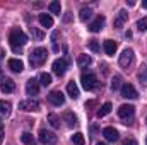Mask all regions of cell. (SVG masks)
I'll list each match as a JSON object with an SVG mask.
<instances>
[{"mask_svg": "<svg viewBox=\"0 0 147 145\" xmlns=\"http://www.w3.org/2000/svg\"><path fill=\"white\" fill-rule=\"evenodd\" d=\"M111 108H113V106H111V103H105V104L99 108V111H98V116H99V118H103V116L110 114V113H111Z\"/></svg>", "mask_w": 147, "mask_h": 145, "instance_id": "cell-26", "label": "cell"}, {"mask_svg": "<svg viewBox=\"0 0 147 145\" xmlns=\"http://www.w3.org/2000/svg\"><path fill=\"white\" fill-rule=\"evenodd\" d=\"M21 142H22V144H26V145H34V137H33L31 133H28V132H26V133H22V135H21Z\"/></svg>", "mask_w": 147, "mask_h": 145, "instance_id": "cell-27", "label": "cell"}, {"mask_svg": "<svg viewBox=\"0 0 147 145\" xmlns=\"http://www.w3.org/2000/svg\"><path fill=\"white\" fill-rule=\"evenodd\" d=\"M103 50H105V53L108 56H115V53H116V43L113 39H106L103 43Z\"/></svg>", "mask_w": 147, "mask_h": 145, "instance_id": "cell-16", "label": "cell"}, {"mask_svg": "<svg viewBox=\"0 0 147 145\" xmlns=\"http://www.w3.org/2000/svg\"><path fill=\"white\" fill-rule=\"evenodd\" d=\"M0 77H2V68H0Z\"/></svg>", "mask_w": 147, "mask_h": 145, "instance_id": "cell-42", "label": "cell"}, {"mask_svg": "<svg viewBox=\"0 0 147 145\" xmlns=\"http://www.w3.org/2000/svg\"><path fill=\"white\" fill-rule=\"evenodd\" d=\"M137 29H139L140 33H146V31H147V17L140 19V21L137 22Z\"/></svg>", "mask_w": 147, "mask_h": 145, "instance_id": "cell-33", "label": "cell"}, {"mask_svg": "<svg viewBox=\"0 0 147 145\" xmlns=\"http://www.w3.org/2000/svg\"><path fill=\"white\" fill-rule=\"evenodd\" d=\"M2 142H3V133H0V145H2Z\"/></svg>", "mask_w": 147, "mask_h": 145, "instance_id": "cell-40", "label": "cell"}, {"mask_svg": "<svg viewBox=\"0 0 147 145\" xmlns=\"http://www.w3.org/2000/svg\"><path fill=\"white\" fill-rule=\"evenodd\" d=\"M38 21H39V24L43 28H51L53 26V17L50 14H39L38 15Z\"/></svg>", "mask_w": 147, "mask_h": 145, "instance_id": "cell-18", "label": "cell"}, {"mask_svg": "<svg viewBox=\"0 0 147 145\" xmlns=\"http://www.w3.org/2000/svg\"><path fill=\"white\" fill-rule=\"evenodd\" d=\"M51 68H53V73H55V75L62 77V75L65 73V70H67V62H65L63 58H58V60H55V62H53Z\"/></svg>", "mask_w": 147, "mask_h": 145, "instance_id": "cell-10", "label": "cell"}, {"mask_svg": "<svg viewBox=\"0 0 147 145\" xmlns=\"http://www.w3.org/2000/svg\"><path fill=\"white\" fill-rule=\"evenodd\" d=\"M103 137H105L108 142H116V140H118V132H116L115 128H111V126H106V128L103 130Z\"/></svg>", "mask_w": 147, "mask_h": 145, "instance_id": "cell-17", "label": "cell"}, {"mask_svg": "<svg viewBox=\"0 0 147 145\" xmlns=\"http://www.w3.org/2000/svg\"><path fill=\"white\" fill-rule=\"evenodd\" d=\"M39 84H41V85H45V87H46V85H50V84H51V75H50V73H46V72H43L41 75H39Z\"/></svg>", "mask_w": 147, "mask_h": 145, "instance_id": "cell-29", "label": "cell"}, {"mask_svg": "<svg viewBox=\"0 0 147 145\" xmlns=\"http://www.w3.org/2000/svg\"><path fill=\"white\" fill-rule=\"evenodd\" d=\"M91 56L89 55H79L77 56V65L80 67V68H84V67H87V65H91Z\"/></svg>", "mask_w": 147, "mask_h": 145, "instance_id": "cell-21", "label": "cell"}, {"mask_svg": "<svg viewBox=\"0 0 147 145\" xmlns=\"http://www.w3.org/2000/svg\"><path fill=\"white\" fill-rule=\"evenodd\" d=\"M142 7H144V9H147V0H144V2H142Z\"/></svg>", "mask_w": 147, "mask_h": 145, "instance_id": "cell-39", "label": "cell"}, {"mask_svg": "<svg viewBox=\"0 0 147 145\" xmlns=\"http://www.w3.org/2000/svg\"><path fill=\"white\" fill-rule=\"evenodd\" d=\"M14 89H16V84H14L12 79H3L0 82V91L3 94H10V92H14Z\"/></svg>", "mask_w": 147, "mask_h": 145, "instance_id": "cell-12", "label": "cell"}, {"mask_svg": "<svg viewBox=\"0 0 147 145\" xmlns=\"http://www.w3.org/2000/svg\"><path fill=\"white\" fill-rule=\"evenodd\" d=\"M146 145H147V138H146Z\"/></svg>", "mask_w": 147, "mask_h": 145, "instance_id": "cell-43", "label": "cell"}, {"mask_svg": "<svg viewBox=\"0 0 147 145\" xmlns=\"http://www.w3.org/2000/svg\"><path fill=\"white\" fill-rule=\"evenodd\" d=\"M48 101L53 104V106H62L65 103V96L60 92V91H51L48 94Z\"/></svg>", "mask_w": 147, "mask_h": 145, "instance_id": "cell-8", "label": "cell"}, {"mask_svg": "<svg viewBox=\"0 0 147 145\" xmlns=\"http://www.w3.org/2000/svg\"><path fill=\"white\" fill-rule=\"evenodd\" d=\"M128 21V12L127 10H120L118 14H116V17H115V28H123V24Z\"/></svg>", "mask_w": 147, "mask_h": 145, "instance_id": "cell-14", "label": "cell"}, {"mask_svg": "<svg viewBox=\"0 0 147 145\" xmlns=\"http://www.w3.org/2000/svg\"><path fill=\"white\" fill-rule=\"evenodd\" d=\"M96 145H106V144H103V142H98V144H96Z\"/></svg>", "mask_w": 147, "mask_h": 145, "instance_id": "cell-41", "label": "cell"}, {"mask_svg": "<svg viewBox=\"0 0 147 145\" xmlns=\"http://www.w3.org/2000/svg\"><path fill=\"white\" fill-rule=\"evenodd\" d=\"M9 43H10L12 50L17 53V51H21V50H22V46L28 43V36H26L21 29H12V31H10V34H9Z\"/></svg>", "mask_w": 147, "mask_h": 145, "instance_id": "cell-1", "label": "cell"}, {"mask_svg": "<svg viewBox=\"0 0 147 145\" xmlns=\"http://www.w3.org/2000/svg\"><path fill=\"white\" fill-rule=\"evenodd\" d=\"M26 92H28V96H38V92H39V84H38L36 79H29V80L26 82Z\"/></svg>", "mask_w": 147, "mask_h": 145, "instance_id": "cell-11", "label": "cell"}, {"mask_svg": "<svg viewBox=\"0 0 147 145\" xmlns=\"http://www.w3.org/2000/svg\"><path fill=\"white\" fill-rule=\"evenodd\" d=\"M137 77H139L140 84H142L144 87H147V65H142V67H140V70H139V73H137Z\"/></svg>", "mask_w": 147, "mask_h": 145, "instance_id": "cell-22", "label": "cell"}, {"mask_svg": "<svg viewBox=\"0 0 147 145\" xmlns=\"http://www.w3.org/2000/svg\"><path fill=\"white\" fill-rule=\"evenodd\" d=\"M31 34L34 36V39H36V41H41V39L45 38V34H43L39 29H36V28H31Z\"/></svg>", "mask_w": 147, "mask_h": 145, "instance_id": "cell-34", "label": "cell"}, {"mask_svg": "<svg viewBox=\"0 0 147 145\" xmlns=\"http://www.w3.org/2000/svg\"><path fill=\"white\" fill-rule=\"evenodd\" d=\"M120 67L121 68H128L132 63H134V50L132 48H125L120 55V60H118Z\"/></svg>", "mask_w": 147, "mask_h": 145, "instance_id": "cell-4", "label": "cell"}, {"mask_svg": "<svg viewBox=\"0 0 147 145\" xmlns=\"http://www.w3.org/2000/svg\"><path fill=\"white\" fill-rule=\"evenodd\" d=\"M10 103L9 101H0V114L2 116H7V114H10Z\"/></svg>", "mask_w": 147, "mask_h": 145, "instance_id": "cell-25", "label": "cell"}, {"mask_svg": "<svg viewBox=\"0 0 147 145\" xmlns=\"http://www.w3.org/2000/svg\"><path fill=\"white\" fill-rule=\"evenodd\" d=\"M87 46H89V50H92L94 53H98V51L101 50V46H99V43H98L96 39H89V43H87Z\"/></svg>", "mask_w": 147, "mask_h": 145, "instance_id": "cell-32", "label": "cell"}, {"mask_svg": "<svg viewBox=\"0 0 147 145\" xmlns=\"http://www.w3.org/2000/svg\"><path fill=\"white\" fill-rule=\"evenodd\" d=\"M121 97H125V99H137L139 92H137V89L132 84H123L121 85Z\"/></svg>", "mask_w": 147, "mask_h": 145, "instance_id": "cell-6", "label": "cell"}, {"mask_svg": "<svg viewBox=\"0 0 147 145\" xmlns=\"http://www.w3.org/2000/svg\"><path fill=\"white\" fill-rule=\"evenodd\" d=\"M48 123H50L53 128H60V118H58L55 113H50V114H48Z\"/></svg>", "mask_w": 147, "mask_h": 145, "instance_id": "cell-24", "label": "cell"}, {"mask_svg": "<svg viewBox=\"0 0 147 145\" xmlns=\"http://www.w3.org/2000/svg\"><path fill=\"white\" fill-rule=\"evenodd\" d=\"M94 106V101H89V103H86V108H92Z\"/></svg>", "mask_w": 147, "mask_h": 145, "instance_id": "cell-36", "label": "cell"}, {"mask_svg": "<svg viewBox=\"0 0 147 145\" xmlns=\"http://www.w3.org/2000/svg\"><path fill=\"white\" fill-rule=\"evenodd\" d=\"M134 114H135V108H134L132 104H121V106L118 108V116H120L121 119H130Z\"/></svg>", "mask_w": 147, "mask_h": 145, "instance_id": "cell-7", "label": "cell"}, {"mask_svg": "<svg viewBox=\"0 0 147 145\" xmlns=\"http://www.w3.org/2000/svg\"><path fill=\"white\" fill-rule=\"evenodd\" d=\"M127 5H128V7H134V5H135V2H134V0H130V2H128V0H127Z\"/></svg>", "mask_w": 147, "mask_h": 145, "instance_id": "cell-37", "label": "cell"}, {"mask_svg": "<svg viewBox=\"0 0 147 145\" xmlns=\"http://www.w3.org/2000/svg\"><path fill=\"white\" fill-rule=\"evenodd\" d=\"M67 94H69L72 99H77V97L80 96V92H79V87H77V84H75L74 80L67 84Z\"/></svg>", "mask_w": 147, "mask_h": 145, "instance_id": "cell-19", "label": "cell"}, {"mask_svg": "<svg viewBox=\"0 0 147 145\" xmlns=\"http://www.w3.org/2000/svg\"><path fill=\"white\" fill-rule=\"evenodd\" d=\"M118 89H121V77L115 75L111 79V91H118Z\"/></svg>", "mask_w": 147, "mask_h": 145, "instance_id": "cell-28", "label": "cell"}, {"mask_svg": "<svg viewBox=\"0 0 147 145\" xmlns=\"http://www.w3.org/2000/svg\"><path fill=\"white\" fill-rule=\"evenodd\" d=\"M0 133H3V123H2V119H0Z\"/></svg>", "mask_w": 147, "mask_h": 145, "instance_id": "cell-38", "label": "cell"}, {"mask_svg": "<svg viewBox=\"0 0 147 145\" xmlns=\"http://www.w3.org/2000/svg\"><path fill=\"white\" fill-rule=\"evenodd\" d=\"M48 9H50L51 14H58V15H60V12H62V5H60V2H51V3L48 5Z\"/></svg>", "mask_w": 147, "mask_h": 145, "instance_id": "cell-30", "label": "cell"}, {"mask_svg": "<svg viewBox=\"0 0 147 145\" xmlns=\"http://www.w3.org/2000/svg\"><path fill=\"white\" fill-rule=\"evenodd\" d=\"M39 103L34 99H26V101H21L19 103V109L21 111H26V113H31V111H39Z\"/></svg>", "mask_w": 147, "mask_h": 145, "instance_id": "cell-5", "label": "cell"}, {"mask_svg": "<svg viewBox=\"0 0 147 145\" xmlns=\"http://www.w3.org/2000/svg\"><path fill=\"white\" fill-rule=\"evenodd\" d=\"M123 145H139V144H137V142H135L134 138H127V140L123 142Z\"/></svg>", "mask_w": 147, "mask_h": 145, "instance_id": "cell-35", "label": "cell"}, {"mask_svg": "<svg viewBox=\"0 0 147 145\" xmlns=\"http://www.w3.org/2000/svg\"><path fill=\"white\" fill-rule=\"evenodd\" d=\"M72 142L75 145H84V144H86L84 135H82V133H74V135H72Z\"/></svg>", "mask_w": 147, "mask_h": 145, "instance_id": "cell-31", "label": "cell"}, {"mask_svg": "<svg viewBox=\"0 0 147 145\" xmlns=\"http://www.w3.org/2000/svg\"><path fill=\"white\" fill-rule=\"evenodd\" d=\"M46 58H48V51H46V48H34L33 51H31V55H29V63L33 65V67H41L45 62H46Z\"/></svg>", "mask_w": 147, "mask_h": 145, "instance_id": "cell-2", "label": "cell"}, {"mask_svg": "<svg viewBox=\"0 0 147 145\" xmlns=\"http://www.w3.org/2000/svg\"><path fill=\"white\" fill-rule=\"evenodd\" d=\"M91 15H92V10H91L89 7H84V9H80V14H79V19H80L82 22H86L87 19H91Z\"/></svg>", "mask_w": 147, "mask_h": 145, "instance_id": "cell-23", "label": "cell"}, {"mask_svg": "<svg viewBox=\"0 0 147 145\" xmlns=\"http://www.w3.org/2000/svg\"><path fill=\"white\" fill-rule=\"evenodd\" d=\"M39 142L45 145H50V144H55L57 142V135L53 132H48V130H41L39 132Z\"/></svg>", "mask_w": 147, "mask_h": 145, "instance_id": "cell-9", "label": "cell"}, {"mask_svg": "<svg viewBox=\"0 0 147 145\" xmlns=\"http://www.w3.org/2000/svg\"><path fill=\"white\" fill-rule=\"evenodd\" d=\"M80 82H82V87L86 89V91H92V89H96L98 87V77L94 75V73H82V77H80Z\"/></svg>", "mask_w": 147, "mask_h": 145, "instance_id": "cell-3", "label": "cell"}, {"mask_svg": "<svg viewBox=\"0 0 147 145\" xmlns=\"http://www.w3.org/2000/svg\"><path fill=\"white\" fill-rule=\"evenodd\" d=\"M7 65H9V68H10L12 72H16V73H21L24 70V63H22L19 58H10V60L7 62Z\"/></svg>", "mask_w": 147, "mask_h": 145, "instance_id": "cell-13", "label": "cell"}, {"mask_svg": "<svg viewBox=\"0 0 147 145\" xmlns=\"http://www.w3.org/2000/svg\"><path fill=\"white\" fill-rule=\"evenodd\" d=\"M105 22H106V19H105L103 15H98V17H96V21L89 26V31H91V33H99V31L103 29Z\"/></svg>", "mask_w": 147, "mask_h": 145, "instance_id": "cell-15", "label": "cell"}, {"mask_svg": "<svg viewBox=\"0 0 147 145\" xmlns=\"http://www.w3.org/2000/svg\"><path fill=\"white\" fill-rule=\"evenodd\" d=\"M146 121H147V119H146Z\"/></svg>", "mask_w": 147, "mask_h": 145, "instance_id": "cell-44", "label": "cell"}, {"mask_svg": "<svg viewBox=\"0 0 147 145\" xmlns=\"http://www.w3.org/2000/svg\"><path fill=\"white\" fill-rule=\"evenodd\" d=\"M63 121H65V123L72 128V126H75V125H77V116L74 114L72 111H65V113H63Z\"/></svg>", "mask_w": 147, "mask_h": 145, "instance_id": "cell-20", "label": "cell"}]
</instances>
